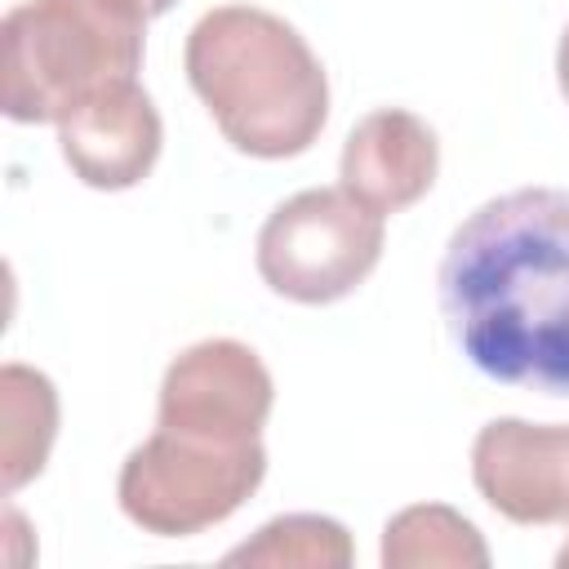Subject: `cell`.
I'll list each match as a JSON object with an SVG mask.
<instances>
[{"label":"cell","instance_id":"8992f818","mask_svg":"<svg viewBox=\"0 0 569 569\" xmlns=\"http://www.w3.org/2000/svg\"><path fill=\"white\" fill-rule=\"evenodd\" d=\"M276 405V382L262 356L240 338H204L178 351L160 378L156 427L249 445L262 440V427Z\"/></svg>","mask_w":569,"mask_h":569},{"label":"cell","instance_id":"9c48e42d","mask_svg":"<svg viewBox=\"0 0 569 569\" xmlns=\"http://www.w3.org/2000/svg\"><path fill=\"white\" fill-rule=\"evenodd\" d=\"M436 173H440L436 129L405 107H378L360 116L338 160L342 187L382 218L418 204L436 187Z\"/></svg>","mask_w":569,"mask_h":569},{"label":"cell","instance_id":"277c9868","mask_svg":"<svg viewBox=\"0 0 569 569\" xmlns=\"http://www.w3.org/2000/svg\"><path fill=\"white\" fill-rule=\"evenodd\" d=\"M267 476L262 440L218 445L156 427L120 467V511L156 538H196L236 516Z\"/></svg>","mask_w":569,"mask_h":569},{"label":"cell","instance_id":"3957f363","mask_svg":"<svg viewBox=\"0 0 569 569\" xmlns=\"http://www.w3.org/2000/svg\"><path fill=\"white\" fill-rule=\"evenodd\" d=\"M147 49L138 0H22L0 22V107L13 124H62L133 84Z\"/></svg>","mask_w":569,"mask_h":569},{"label":"cell","instance_id":"5b68a950","mask_svg":"<svg viewBox=\"0 0 569 569\" xmlns=\"http://www.w3.org/2000/svg\"><path fill=\"white\" fill-rule=\"evenodd\" d=\"M387 218L338 187H307L280 200L258 231V276L271 293L325 307L356 293L378 267Z\"/></svg>","mask_w":569,"mask_h":569},{"label":"cell","instance_id":"9a60e30c","mask_svg":"<svg viewBox=\"0 0 569 569\" xmlns=\"http://www.w3.org/2000/svg\"><path fill=\"white\" fill-rule=\"evenodd\" d=\"M556 565H560V569H569V542H565V547L556 551Z\"/></svg>","mask_w":569,"mask_h":569},{"label":"cell","instance_id":"8fae6325","mask_svg":"<svg viewBox=\"0 0 569 569\" xmlns=\"http://www.w3.org/2000/svg\"><path fill=\"white\" fill-rule=\"evenodd\" d=\"M378 560H382V569H422V565L427 569L431 565L485 569L489 547H485V533L462 511H453L445 502H413L382 525Z\"/></svg>","mask_w":569,"mask_h":569},{"label":"cell","instance_id":"52a82bcc","mask_svg":"<svg viewBox=\"0 0 569 569\" xmlns=\"http://www.w3.org/2000/svg\"><path fill=\"white\" fill-rule=\"evenodd\" d=\"M471 480L511 525H569V427L493 418L471 440Z\"/></svg>","mask_w":569,"mask_h":569},{"label":"cell","instance_id":"7c38bea8","mask_svg":"<svg viewBox=\"0 0 569 569\" xmlns=\"http://www.w3.org/2000/svg\"><path fill=\"white\" fill-rule=\"evenodd\" d=\"M227 565H267V569H347L356 560L351 533L333 516L293 511L267 520L249 542L222 556Z\"/></svg>","mask_w":569,"mask_h":569},{"label":"cell","instance_id":"ba28073f","mask_svg":"<svg viewBox=\"0 0 569 569\" xmlns=\"http://www.w3.org/2000/svg\"><path fill=\"white\" fill-rule=\"evenodd\" d=\"M164 124L151 93L133 80L76 107L58 124V147L71 173L93 191H129L160 160Z\"/></svg>","mask_w":569,"mask_h":569},{"label":"cell","instance_id":"5bb4252c","mask_svg":"<svg viewBox=\"0 0 569 569\" xmlns=\"http://www.w3.org/2000/svg\"><path fill=\"white\" fill-rule=\"evenodd\" d=\"M138 4L147 9V18H160V13H169V9L178 4V0H138Z\"/></svg>","mask_w":569,"mask_h":569},{"label":"cell","instance_id":"4fadbf2b","mask_svg":"<svg viewBox=\"0 0 569 569\" xmlns=\"http://www.w3.org/2000/svg\"><path fill=\"white\" fill-rule=\"evenodd\" d=\"M556 80H560V93H565V102H569V27H565V36H560V44H556Z\"/></svg>","mask_w":569,"mask_h":569},{"label":"cell","instance_id":"30bf717a","mask_svg":"<svg viewBox=\"0 0 569 569\" xmlns=\"http://www.w3.org/2000/svg\"><path fill=\"white\" fill-rule=\"evenodd\" d=\"M58 436V391L31 365L0 369V485L18 493L49 462Z\"/></svg>","mask_w":569,"mask_h":569},{"label":"cell","instance_id":"6da1fadb","mask_svg":"<svg viewBox=\"0 0 569 569\" xmlns=\"http://www.w3.org/2000/svg\"><path fill=\"white\" fill-rule=\"evenodd\" d=\"M436 284L449 338L485 378L569 396V191L485 200L449 236Z\"/></svg>","mask_w":569,"mask_h":569},{"label":"cell","instance_id":"7a4b0ae2","mask_svg":"<svg viewBox=\"0 0 569 569\" xmlns=\"http://www.w3.org/2000/svg\"><path fill=\"white\" fill-rule=\"evenodd\" d=\"M187 80L218 133L253 160L302 156L329 120V76L271 9L218 4L187 36Z\"/></svg>","mask_w":569,"mask_h":569}]
</instances>
